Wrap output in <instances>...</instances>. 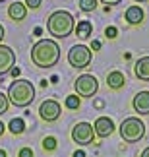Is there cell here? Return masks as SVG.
<instances>
[{
  "label": "cell",
  "instance_id": "6da1fadb",
  "mask_svg": "<svg viewBox=\"0 0 149 157\" xmlns=\"http://www.w3.org/2000/svg\"><path fill=\"white\" fill-rule=\"evenodd\" d=\"M60 60V47L52 39H39L31 47V62L37 68H52Z\"/></svg>",
  "mask_w": 149,
  "mask_h": 157
},
{
  "label": "cell",
  "instance_id": "7a4b0ae2",
  "mask_svg": "<svg viewBox=\"0 0 149 157\" xmlns=\"http://www.w3.org/2000/svg\"><path fill=\"white\" fill-rule=\"evenodd\" d=\"M74 27H76L74 16L66 10L52 12L49 16V20H47V31L56 39H64V37H68V35H72Z\"/></svg>",
  "mask_w": 149,
  "mask_h": 157
},
{
  "label": "cell",
  "instance_id": "3957f363",
  "mask_svg": "<svg viewBox=\"0 0 149 157\" xmlns=\"http://www.w3.org/2000/svg\"><path fill=\"white\" fill-rule=\"evenodd\" d=\"M35 99V87L33 83L29 80H23V78H20V80H14L10 83L8 87V101L14 107H29L33 103Z\"/></svg>",
  "mask_w": 149,
  "mask_h": 157
},
{
  "label": "cell",
  "instance_id": "277c9868",
  "mask_svg": "<svg viewBox=\"0 0 149 157\" xmlns=\"http://www.w3.org/2000/svg\"><path fill=\"white\" fill-rule=\"evenodd\" d=\"M118 132H120V138L126 144H136L145 136V124L138 117H128L122 120Z\"/></svg>",
  "mask_w": 149,
  "mask_h": 157
},
{
  "label": "cell",
  "instance_id": "5b68a950",
  "mask_svg": "<svg viewBox=\"0 0 149 157\" xmlns=\"http://www.w3.org/2000/svg\"><path fill=\"white\" fill-rule=\"evenodd\" d=\"M91 49L85 45H74L72 49L68 51V62L70 66H74V68H87L89 64H91Z\"/></svg>",
  "mask_w": 149,
  "mask_h": 157
},
{
  "label": "cell",
  "instance_id": "8992f818",
  "mask_svg": "<svg viewBox=\"0 0 149 157\" xmlns=\"http://www.w3.org/2000/svg\"><path fill=\"white\" fill-rule=\"evenodd\" d=\"M74 89L77 97H93L99 89V82L93 74H81L77 80L74 82Z\"/></svg>",
  "mask_w": 149,
  "mask_h": 157
},
{
  "label": "cell",
  "instance_id": "52a82bcc",
  "mask_svg": "<svg viewBox=\"0 0 149 157\" xmlns=\"http://www.w3.org/2000/svg\"><path fill=\"white\" fill-rule=\"evenodd\" d=\"M72 140L77 146H89L95 140V132H93V124L89 122H77L72 128Z\"/></svg>",
  "mask_w": 149,
  "mask_h": 157
},
{
  "label": "cell",
  "instance_id": "ba28073f",
  "mask_svg": "<svg viewBox=\"0 0 149 157\" xmlns=\"http://www.w3.org/2000/svg\"><path fill=\"white\" fill-rule=\"evenodd\" d=\"M60 114H62V107L54 99H47L39 107V117L43 118L45 122H54V120L60 118Z\"/></svg>",
  "mask_w": 149,
  "mask_h": 157
},
{
  "label": "cell",
  "instance_id": "9c48e42d",
  "mask_svg": "<svg viewBox=\"0 0 149 157\" xmlns=\"http://www.w3.org/2000/svg\"><path fill=\"white\" fill-rule=\"evenodd\" d=\"M16 66V52L6 45H0V76L12 72Z\"/></svg>",
  "mask_w": 149,
  "mask_h": 157
},
{
  "label": "cell",
  "instance_id": "30bf717a",
  "mask_svg": "<svg viewBox=\"0 0 149 157\" xmlns=\"http://www.w3.org/2000/svg\"><path fill=\"white\" fill-rule=\"evenodd\" d=\"M93 132H95V136H99V138H109L112 132H114V122H112V118L99 117L95 120V124H93Z\"/></svg>",
  "mask_w": 149,
  "mask_h": 157
},
{
  "label": "cell",
  "instance_id": "8fae6325",
  "mask_svg": "<svg viewBox=\"0 0 149 157\" xmlns=\"http://www.w3.org/2000/svg\"><path fill=\"white\" fill-rule=\"evenodd\" d=\"M134 111L140 114H149V91H140L134 97Z\"/></svg>",
  "mask_w": 149,
  "mask_h": 157
},
{
  "label": "cell",
  "instance_id": "7c38bea8",
  "mask_svg": "<svg viewBox=\"0 0 149 157\" xmlns=\"http://www.w3.org/2000/svg\"><path fill=\"white\" fill-rule=\"evenodd\" d=\"M134 74L140 82H149V56H141L134 66Z\"/></svg>",
  "mask_w": 149,
  "mask_h": 157
},
{
  "label": "cell",
  "instance_id": "4fadbf2b",
  "mask_svg": "<svg viewBox=\"0 0 149 157\" xmlns=\"http://www.w3.org/2000/svg\"><path fill=\"white\" fill-rule=\"evenodd\" d=\"M124 17H126V21L130 23V25H140L141 21H143V10L140 8V6H130V8L126 10V14H124Z\"/></svg>",
  "mask_w": 149,
  "mask_h": 157
},
{
  "label": "cell",
  "instance_id": "5bb4252c",
  "mask_svg": "<svg viewBox=\"0 0 149 157\" xmlns=\"http://www.w3.org/2000/svg\"><path fill=\"white\" fill-rule=\"evenodd\" d=\"M124 83H126V76H124L122 72L114 70V72H109V74H106V86L110 89H120V87H124Z\"/></svg>",
  "mask_w": 149,
  "mask_h": 157
},
{
  "label": "cell",
  "instance_id": "9a60e30c",
  "mask_svg": "<svg viewBox=\"0 0 149 157\" xmlns=\"http://www.w3.org/2000/svg\"><path fill=\"white\" fill-rule=\"evenodd\" d=\"M8 16H10L14 21H21V20H25V16H27V8H25V4H21V2H14V4H10V8H8Z\"/></svg>",
  "mask_w": 149,
  "mask_h": 157
},
{
  "label": "cell",
  "instance_id": "2e32d148",
  "mask_svg": "<svg viewBox=\"0 0 149 157\" xmlns=\"http://www.w3.org/2000/svg\"><path fill=\"white\" fill-rule=\"evenodd\" d=\"M74 31H76V35L80 39H87L89 35L93 33V25H91V21L83 20V21H77V25L74 27Z\"/></svg>",
  "mask_w": 149,
  "mask_h": 157
},
{
  "label": "cell",
  "instance_id": "e0dca14e",
  "mask_svg": "<svg viewBox=\"0 0 149 157\" xmlns=\"http://www.w3.org/2000/svg\"><path fill=\"white\" fill-rule=\"evenodd\" d=\"M8 128H10V132L14 136H20V134L25 132V122H23V118H12L10 124H8Z\"/></svg>",
  "mask_w": 149,
  "mask_h": 157
},
{
  "label": "cell",
  "instance_id": "ac0fdd59",
  "mask_svg": "<svg viewBox=\"0 0 149 157\" xmlns=\"http://www.w3.org/2000/svg\"><path fill=\"white\" fill-rule=\"evenodd\" d=\"M64 105H66L68 109H72V111H77L81 105V99L77 97V95H68L66 99H64Z\"/></svg>",
  "mask_w": 149,
  "mask_h": 157
},
{
  "label": "cell",
  "instance_id": "d6986e66",
  "mask_svg": "<svg viewBox=\"0 0 149 157\" xmlns=\"http://www.w3.org/2000/svg\"><path fill=\"white\" fill-rule=\"evenodd\" d=\"M95 8H97V0H80L81 12H93Z\"/></svg>",
  "mask_w": 149,
  "mask_h": 157
},
{
  "label": "cell",
  "instance_id": "ffe728a7",
  "mask_svg": "<svg viewBox=\"0 0 149 157\" xmlns=\"http://www.w3.org/2000/svg\"><path fill=\"white\" fill-rule=\"evenodd\" d=\"M8 107H10V101H8V97H6V95L0 91V117H2V114L8 111Z\"/></svg>",
  "mask_w": 149,
  "mask_h": 157
},
{
  "label": "cell",
  "instance_id": "44dd1931",
  "mask_svg": "<svg viewBox=\"0 0 149 157\" xmlns=\"http://www.w3.org/2000/svg\"><path fill=\"white\" fill-rule=\"evenodd\" d=\"M43 147H45V149H49V151L56 149V138H52V136L45 138V140H43Z\"/></svg>",
  "mask_w": 149,
  "mask_h": 157
},
{
  "label": "cell",
  "instance_id": "7402d4cb",
  "mask_svg": "<svg viewBox=\"0 0 149 157\" xmlns=\"http://www.w3.org/2000/svg\"><path fill=\"white\" fill-rule=\"evenodd\" d=\"M41 2H43V0H25V8H31V10H35V8H39L41 6Z\"/></svg>",
  "mask_w": 149,
  "mask_h": 157
},
{
  "label": "cell",
  "instance_id": "603a6c76",
  "mask_svg": "<svg viewBox=\"0 0 149 157\" xmlns=\"http://www.w3.org/2000/svg\"><path fill=\"white\" fill-rule=\"evenodd\" d=\"M17 157H33V149L31 147H21L20 153H17Z\"/></svg>",
  "mask_w": 149,
  "mask_h": 157
},
{
  "label": "cell",
  "instance_id": "cb8c5ba5",
  "mask_svg": "<svg viewBox=\"0 0 149 157\" xmlns=\"http://www.w3.org/2000/svg\"><path fill=\"white\" fill-rule=\"evenodd\" d=\"M105 35H106L109 39H114L116 35H118V29H116V27H106V29H105Z\"/></svg>",
  "mask_w": 149,
  "mask_h": 157
},
{
  "label": "cell",
  "instance_id": "d4e9b609",
  "mask_svg": "<svg viewBox=\"0 0 149 157\" xmlns=\"http://www.w3.org/2000/svg\"><path fill=\"white\" fill-rule=\"evenodd\" d=\"M101 2L106 4V8H109V6H116V4H120L122 0H101Z\"/></svg>",
  "mask_w": 149,
  "mask_h": 157
},
{
  "label": "cell",
  "instance_id": "484cf974",
  "mask_svg": "<svg viewBox=\"0 0 149 157\" xmlns=\"http://www.w3.org/2000/svg\"><path fill=\"white\" fill-rule=\"evenodd\" d=\"M91 49H95V51L101 49V43H99V41H93V43H91Z\"/></svg>",
  "mask_w": 149,
  "mask_h": 157
},
{
  "label": "cell",
  "instance_id": "4316f807",
  "mask_svg": "<svg viewBox=\"0 0 149 157\" xmlns=\"http://www.w3.org/2000/svg\"><path fill=\"white\" fill-rule=\"evenodd\" d=\"M12 76H20V68H16V66H14V68H12Z\"/></svg>",
  "mask_w": 149,
  "mask_h": 157
},
{
  "label": "cell",
  "instance_id": "83f0119b",
  "mask_svg": "<svg viewBox=\"0 0 149 157\" xmlns=\"http://www.w3.org/2000/svg\"><path fill=\"white\" fill-rule=\"evenodd\" d=\"M74 157H85V153L80 149V151H74Z\"/></svg>",
  "mask_w": 149,
  "mask_h": 157
},
{
  "label": "cell",
  "instance_id": "f1b7e54d",
  "mask_svg": "<svg viewBox=\"0 0 149 157\" xmlns=\"http://www.w3.org/2000/svg\"><path fill=\"white\" fill-rule=\"evenodd\" d=\"M141 157H149V147H145L143 151H141Z\"/></svg>",
  "mask_w": 149,
  "mask_h": 157
},
{
  "label": "cell",
  "instance_id": "f546056e",
  "mask_svg": "<svg viewBox=\"0 0 149 157\" xmlns=\"http://www.w3.org/2000/svg\"><path fill=\"white\" fill-rule=\"evenodd\" d=\"M4 130H6V126L2 124V120H0V136H2V134H4Z\"/></svg>",
  "mask_w": 149,
  "mask_h": 157
},
{
  "label": "cell",
  "instance_id": "4dcf8cb0",
  "mask_svg": "<svg viewBox=\"0 0 149 157\" xmlns=\"http://www.w3.org/2000/svg\"><path fill=\"white\" fill-rule=\"evenodd\" d=\"M2 39H4V27L0 25V41H2Z\"/></svg>",
  "mask_w": 149,
  "mask_h": 157
},
{
  "label": "cell",
  "instance_id": "1f68e13d",
  "mask_svg": "<svg viewBox=\"0 0 149 157\" xmlns=\"http://www.w3.org/2000/svg\"><path fill=\"white\" fill-rule=\"evenodd\" d=\"M0 157H6V151H4V149H0Z\"/></svg>",
  "mask_w": 149,
  "mask_h": 157
},
{
  "label": "cell",
  "instance_id": "d6a6232c",
  "mask_svg": "<svg viewBox=\"0 0 149 157\" xmlns=\"http://www.w3.org/2000/svg\"><path fill=\"white\" fill-rule=\"evenodd\" d=\"M136 2H147V0H136Z\"/></svg>",
  "mask_w": 149,
  "mask_h": 157
},
{
  "label": "cell",
  "instance_id": "836d02e7",
  "mask_svg": "<svg viewBox=\"0 0 149 157\" xmlns=\"http://www.w3.org/2000/svg\"><path fill=\"white\" fill-rule=\"evenodd\" d=\"M2 2H6V0H0V4H2Z\"/></svg>",
  "mask_w": 149,
  "mask_h": 157
}]
</instances>
